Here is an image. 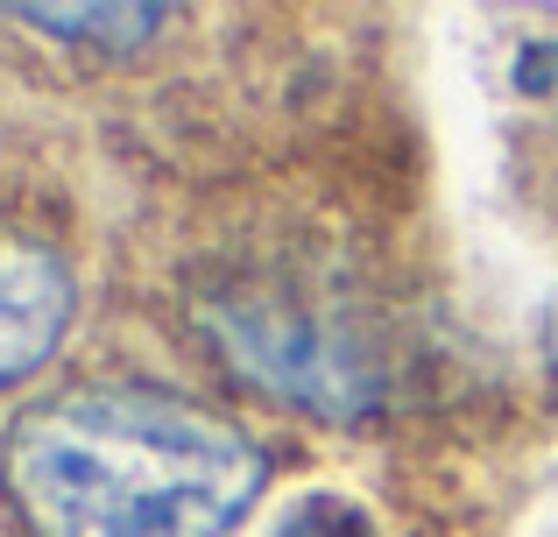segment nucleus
I'll return each mask as SVG.
<instances>
[{
  "label": "nucleus",
  "mask_w": 558,
  "mask_h": 537,
  "mask_svg": "<svg viewBox=\"0 0 558 537\" xmlns=\"http://www.w3.org/2000/svg\"><path fill=\"white\" fill-rule=\"evenodd\" d=\"M205 332L219 340V354L276 403H298L312 417H368L375 411V375H361L326 332H312L290 312H262V304H219L205 312Z\"/></svg>",
  "instance_id": "nucleus-2"
},
{
  "label": "nucleus",
  "mask_w": 558,
  "mask_h": 537,
  "mask_svg": "<svg viewBox=\"0 0 558 537\" xmlns=\"http://www.w3.org/2000/svg\"><path fill=\"white\" fill-rule=\"evenodd\" d=\"M551 361H558V312H551Z\"/></svg>",
  "instance_id": "nucleus-6"
},
{
  "label": "nucleus",
  "mask_w": 558,
  "mask_h": 537,
  "mask_svg": "<svg viewBox=\"0 0 558 537\" xmlns=\"http://www.w3.org/2000/svg\"><path fill=\"white\" fill-rule=\"evenodd\" d=\"M551 85H558V42L551 36H537V42H523V50H517V93H551Z\"/></svg>",
  "instance_id": "nucleus-5"
},
{
  "label": "nucleus",
  "mask_w": 558,
  "mask_h": 537,
  "mask_svg": "<svg viewBox=\"0 0 558 537\" xmlns=\"http://www.w3.org/2000/svg\"><path fill=\"white\" fill-rule=\"evenodd\" d=\"M71 269L36 241H0V389L43 368L71 332Z\"/></svg>",
  "instance_id": "nucleus-3"
},
{
  "label": "nucleus",
  "mask_w": 558,
  "mask_h": 537,
  "mask_svg": "<svg viewBox=\"0 0 558 537\" xmlns=\"http://www.w3.org/2000/svg\"><path fill=\"white\" fill-rule=\"evenodd\" d=\"M0 474L36 537H233L269 460L191 396L93 382L28 403Z\"/></svg>",
  "instance_id": "nucleus-1"
},
{
  "label": "nucleus",
  "mask_w": 558,
  "mask_h": 537,
  "mask_svg": "<svg viewBox=\"0 0 558 537\" xmlns=\"http://www.w3.org/2000/svg\"><path fill=\"white\" fill-rule=\"evenodd\" d=\"M8 14L28 28H50V36H71V42H99V50H142L149 36H163L178 22V8H163V0H99V8H85V0H64V8L14 0Z\"/></svg>",
  "instance_id": "nucleus-4"
}]
</instances>
